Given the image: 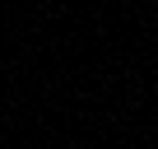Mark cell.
I'll return each mask as SVG.
<instances>
[]
</instances>
